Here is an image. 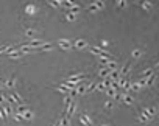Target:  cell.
Returning a JSON list of instances; mask_svg holds the SVG:
<instances>
[{
  "instance_id": "6da1fadb",
  "label": "cell",
  "mask_w": 159,
  "mask_h": 126,
  "mask_svg": "<svg viewBox=\"0 0 159 126\" xmlns=\"http://www.w3.org/2000/svg\"><path fill=\"white\" fill-rule=\"evenodd\" d=\"M13 86H14V78H11V79L6 81V87H13Z\"/></svg>"
},
{
  "instance_id": "7a4b0ae2",
  "label": "cell",
  "mask_w": 159,
  "mask_h": 126,
  "mask_svg": "<svg viewBox=\"0 0 159 126\" xmlns=\"http://www.w3.org/2000/svg\"><path fill=\"white\" fill-rule=\"evenodd\" d=\"M9 50V47H6V45H0V53H3V51H8Z\"/></svg>"
},
{
  "instance_id": "277c9868",
  "label": "cell",
  "mask_w": 159,
  "mask_h": 126,
  "mask_svg": "<svg viewBox=\"0 0 159 126\" xmlns=\"http://www.w3.org/2000/svg\"><path fill=\"white\" fill-rule=\"evenodd\" d=\"M33 34H34L33 30H27V36H33Z\"/></svg>"
},
{
  "instance_id": "3957f363",
  "label": "cell",
  "mask_w": 159,
  "mask_h": 126,
  "mask_svg": "<svg viewBox=\"0 0 159 126\" xmlns=\"http://www.w3.org/2000/svg\"><path fill=\"white\" fill-rule=\"evenodd\" d=\"M24 117H25V118H31L33 115H31L30 112H24Z\"/></svg>"
}]
</instances>
